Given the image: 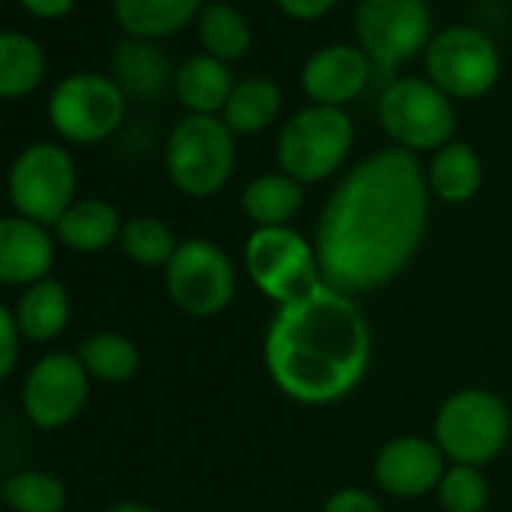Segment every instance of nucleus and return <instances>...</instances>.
Segmentation results:
<instances>
[{"instance_id":"obj_31","label":"nucleus","mask_w":512,"mask_h":512,"mask_svg":"<svg viewBox=\"0 0 512 512\" xmlns=\"http://www.w3.org/2000/svg\"><path fill=\"white\" fill-rule=\"evenodd\" d=\"M19 344H22V332H19L16 314L0 302V383L16 371Z\"/></svg>"},{"instance_id":"obj_35","label":"nucleus","mask_w":512,"mask_h":512,"mask_svg":"<svg viewBox=\"0 0 512 512\" xmlns=\"http://www.w3.org/2000/svg\"><path fill=\"white\" fill-rule=\"evenodd\" d=\"M103 512H157V509L148 503H139V500H118V503L106 506Z\"/></svg>"},{"instance_id":"obj_1","label":"nucleus","mask_w":512,"mask_h":512,"mask_svg":"<svg viewBox=\"0 0 512 512\" xmlns=\"http://www.w3.org/2000/svg\"><path fill=\"white\" fill-rule=\"evenodd\" d=\"M431 190L416 154L380 148L359 160L323 205L314 253L323 284L362 296L395 281L428 229Z\"/></svg>"},{"instance_id":"obj_23","label":"nucleus","mask_w":512,"mask_h":512,"mask_svg":"<svg viewBox=\"0 0 512 512\" xmlns=\"http://www.w3.org/2000/svg\"><path fill=\"white\" fill-rule=\"evenodd\" d=\"M305 205V184L296 178L278 172L256 175L241 196L244 214L253 220V226H290V220Z\"/></svg>"},{"instance_id":"obj_13","label":"nucleus","mask_w":512,"mask_h":512,"mask_svg":"<svg viewBox=\"0 0 512 512\" xmlns=\"http://www.w3.org/2000/svg\"><path fill=\"white\" fill-rule=\"evenodd\" d=\"M85 401L88 371L76 353H49L28 371L22 404L37 428L52 431L70 425L82 413Z\"/></svg>"},{"instance_id":"obj_19","label":"nucleus","mask_w":512,"mask_h":512,"mask_svg":"<svg viewBox=\"0 0 512 512\" xmlns=\"http://www.w3.org/2000/svg\"><path fill=\"white\" fill-rule=\"evenodd\" d=\"M202 7V0H112V16L124 37L157 43L193 25Z\"/></svg>"},{"instance_id":"obj_12","label":"nucleus","mask_w":512,"mask_h":512,"mask_svg":"<svg viewBox=\"0 0 512 512\" xmlns=\"http://www.w3.org/2000/svg\"><path fill=\"white\" fill-rule=\"evenodd\" d=\"M166 290L187 317H217L235 296V269L214 241L187 238L166 266Z\"/></svg>"},{"instance_id":"obj_16","label":"nucleus","mask_w":512,"mask_h":512,"mask_svg":"<svg viewBox=\"0 0 512 512\" xmlns=\"http://www.w3.org/2000/svg\"><path fill=\"white\" fill-rule=\"evenodd\" d=\"M55 266V241L28 217H0V284L34 287Z\"/></svg>"},{"instance_id":"obj_8","label":"nucleus","mask_w":512,"mask_h":512,"mask_svg":"<svg viewBox=\"0 0 512 512\" xmlns=\"http://www.w3.org/2000/svg\"><path fill=\"white\" fill-rule=\"evenodd\" d=\"M244 269L253 287L278 308L323 284L314 244L293 226H256L244 244Z\"/></svg>"},{"instance_id":"obj_7","label":"nucleus","mask_w":512,"mask_h":512,"mask_svg":"<svg viewBox=\"0 0 512 512\" xmlns=\"http://www.w3.org/2000/svg\"><path fill=\"white\" fill-rule=\"evenodd\" d=\"M49 124L73 145H100L115 136L127 115V94L106 73L82 70L61 79L49 94Z\"/></svg>"},{"instance_id":"obj_33","label":"nucleus","mask_w":512,"mask_h":512,"mask_svg":"<svg viewBox=\"0 0 512 512\" xmlns=\"http://www.w3.org/2000/svg\"><path fill=\"white\" fill-rule=\"evenodd\" d=\"M275 4L293 22H320L341 4V0H275Z\"/></svg>"},{"instance_id":"obj_10","label":"nucleus","mask_w":512,"mask_h":512,"mask_svg":"<svg viewBox=\"0 0 512 512\" xmlns=\"http://www.w3.org/2000/svg\"><path fill=\"white\" fill-rule=\"evenodd\" d=\"M425 79L449 100H479L500 79V52L494 40L473 25L437 31L422 55Z\"/></svg>"},{"instance_id":"obj_6","label":"nucleus","mask_w":512,"mask_h":512,"mask_svg":"<svg viewBox=\"0 0 512 512\" xmlns=\"http://www.w3.org/2000/svg\"><path fill=\"white\" fill-rule=\"evenodd\" d=\"M169 181L193 199L220 193L235 169V133L217 115H184L166 139Z\"/></svg>"},{"instance_id":"obj_36","label":"nucleus","mask_w":512,"mask_h":512,"mask_svg":"<svg viewBox=\"0 0 512 512\" xmlns=\"http://www.w3.org/2000/svg\"><path fill=\"white\" fill-rule=\"evenodd\" d=\"M0 500H4V482H0Z\"/></svg>"},{"instance_id":"obj_4","label":"nucleus","mask_w":512,"mask_h":512,"mask_svg":"<svg viewBox=\"0 0 512 512\" xmlns=\"http://www.w3.org/2000/svg\"><path fill=\"white\" fill-rule=\"evenodd\" d=\"M509 407L488 389H458L434 416V443L452 464L482 467L509 443Z\"/></svg>"},{"instance_id":"obj_24","label":"nucleus","mask_w":512,"mask_h":512,"mask_svg":"<svg viewBox=\"0 0 512 512\" xmlns=\"http://www.w3.org/2000/svg\"><path fill=\"white\" fill-rule=\"evenodd\" d=\"M46 79V52L25 31H0V100L31 97Z\"/></svg>"},{"instance_id":"obj_29","label":"nucleus","mask_w":512,"mask_h":512,"mask_svg":"<svg viewBox=\"0 0 512 512\" xmlns=\"http://www.w3.org/2000/svg\"><path fill=\"white\" fill-rule=\"evenodd\" d=\"M4 500L16 512H64L67 488L55 473L25 470L4 482Z\"/></svg>"},{"instance_id":"obj_22","label":"nucleus","mask_w":512,"mask_h":512,"mask_svg":"<svg viewBox=\"0 0 512 512\" xmlns=\"http://www.w3.org/2000/svg\"><path fill=\"white\" fill-rule=\"evenodd\" d=\"M121 217L106 199H76L55 223V235L76 253H100L121 235Z\"/></svg>"},{"instance_id":"obj_28","label":"nucleus","mask_w":512,"mask_h":512,"mask_svg":"<svg viewBox=\"0 0 512 512\" xmlns=\"http://www.w3.org/2000/svg\"><path fill=\"white\" fill-rule=\"evenodd\" d=\"M118 244L136 266H145V269H157V266L166 269L172 253L178 250L175 232L160 217H148V214L124 220Z\"/></svg>"},{"instance_id":"obj_34","label":"nucleus","mask_w":512,"mask_h":512,"mask_svg":"<svg viewBox=\"0 0 512 512\" xmlns=\"http://www.w3.org/2000/svg\"><path fill=\"white\" fill-rule=\"evenodd\" d=\"M19 7L40 22H61L76 10V0H19Z\"/></svg>"},{"instance_id":"obj_9","label":"nucleus","mask_w":512,"mask_h":512,"mask_svg":"<svg viewBox=\"0 0 512 512\" xmlns=\"http://www.w3.org/2000/svg\"><path fill=\"white\" fill-rule=\"evenodd\" d=\"M356 46L377 70H395L425 55L434 37L428 0H356L353 10Z\"/></svg>"},{"instance_id":"obj_5","label":"nucleus","mask_w":512,"mask_h":512,"mask_svg":"<svg viewBox=\"0 0 512 512\" xmlns=\"http://www.w3.org/2000/svg\"><path fill=\"white\" fill-rule=\"evenodd\" d=\"M377 118L392 145L410 154L440 151L455 139L458 127L455 100L425 76L392 79L377 100Z\"/></svg>"},{"instance_id":"obj_3","label":"nucleus","mask_w":512,"mask_h":512,"mask_svg":"<svg viewBox=\"0 0 512 512\" xmlns=\"http://www.w3.org/2000/svg\"><path fill=\"white\" fill-rule=\"evenodd\" d=\"M356 142L353 118L332 106L299 109L278 133L275 157L284 175L299 184H317L332 178L350 157Z\"/></svg>"},{"instance_id":"obj_21","label":"nucleus","mask_w":512,"mask_h":512,"mask_svg":"<svg viewBox=\"0 0 512 512\" xmlns=\"http://www.w3.org/2000/svg\"><path fill=\"white\" fill-rule=\"evenodd\" d=\"M281 109H284V94L275 79L247 76L235 82L220 118L235 136H256L278 121Z\"/></svg>"},{"instance_id":"obj_25","label":"nucleus","mask_w":512,"mask_h":512,"mask_svg":"<svg viewBox=\"0 0 512 512\" xmlns=\"http://www.w3.org/2000/svg\"><path fill=\"white\" fill-rule=\"evenodd\" d=\"M16 323L25 341L46 344L55 341L70 323V296L67 287L55 278H46L28 287L16 308Z\"/></svg>"},{"instance_id":"obj_11","label":"nucleus","mask_w":512,"mask_h":512,"mask_svg":"<svg viewBox=\"0 0 512 512\" xmlns=\"http://www.w3.org/2000/svg\"><path fill=\"white\" fill-rule=\"evenodd\" d=\"M76 160L58 142L28 145L10 166L7 193L19 217L55 226L76 202Z\"/></svg>"},{"instance_id":"obj_26","label":"nucleus","mask_w":512,"mask_h":512,"mask_svg":"<svg viewBox=\"0 0 512 512\" xmlns=\"http://www.w3.org/2000/svg\"><path fill=\"white\" fill-rule=\"evenodd\" d=\"M196 34H199L202 52L223 64H235L247 58L253 46V28L247 16L235 4H226V0H214V4L202 7L196 19Z\"/></svg>"},{"instance_id":"obj_27","label":"nucleus","mask_w":512,"mask_h":512,"mask_svg":"<svg viewBox=\"0 0 512 512\" xmlns=\"http://www.w3.org/2000/svg\"><path fill=\"white\" fill-rule=\"evenodd\" d=\"M76 356L85 365L88 377H97L103 383H127L139 371L136 344L118 332H97L85 338Z\"/></svg>"},{"instance_id":"obj_2","label":"nucleus","mask_w":512,"mask_h":512,"mask_svg":"<svg viewBox=\"0 0 512 512\" xmlns=\"http://www.w3.org/2000/svg\"><path fill=\"white\" fill-rule=\"evenodd\" d=\"M266 371L293 401L323 407L347 398L371 365V326L353 296L314 287L278 308L266 344Z\"/></svg>"},{"instance_id":"obj_20","label":"nucleus","mask_w":512,"mask_h":512,"mask_svg":"<svg viewBox=\"0 0 512 512\" xmlns=\"http://www.w3.org/2000/svg\"><path fill=\"white\" fill-rule=\"evenodd\" d=\"M425 181L434 199L446 205H464L482 187V160L473 145L452 139L449 145L434 151L425 169Z\"/></svg>"},{"instance_id":"obj_15","label":"nucleus","mask_w":512,"mask_h":512,"mask_svg":"<svg viewBox=\"0 0 512 512\" xmlns=\"http://www.w3.org/2000/svg\"><path fill=\"white\" fill-rule=\"evenodd\" d=\"M446 473V458L434 440L425 437H395L380 446L374 458V479L392 497H422L437 491Z\"/></svg>"},{"instance_id":"obj_37","label":"nucleus","mask_w":512,"mask_h":512,"mask_svg":"<svg viewBox=\"0 0 512 512\" xmlns=\"http://www.w3.org/2000/svg\"><path fill=\"white\" fill-rule=\"evenodd\" d=\"M0 7H4V0H0Z\"/></svg>"},{"instance_id":"obj_30","label":"nucleus","mask_w":512,"mask_h":512,"mask_svg":"<svg viewBox=\"0 0 512 512\" xmlns=\"http://www.w3.org/2000/svg\"><path fill=\"white\" fill-rule=\"evenodd\" d=\"M437 497L446 512H482L488 506V482L482 467L449 464L437 485Z\"/></svg>"},{"instance_id":"obj_14","label":"nucleus","mask_w":512,"mask_h":512,"mask_svg":"<svg viewBox=\"0 0 512 512\" xmlns=\"http://www.w3.org/2000/svg\"><path fill=\"white\" fill-rule=\"evenodd\" d=\"M374 64L356 43H332L317 49L302 67V91L314 106L344 109L359 100L371 82Z\"/></svg>"},{"instance_id":"obj_17","label":"nucleus","mask_w":512,"mask_h":512,"mask_svg":"<svg viewBox=\"0 0 512 512\" xmlns=\"http://www.w3.org/2000/svg\"><path fill=\"white\" fill-rule=\"evenodd\" d=\"M109 67H112V79L118 82V88L136 100H154L160 94H166L172 88V79H175V70L166 58V52L151 43V40H121L115 49H112V58H109Z\"/></svg>"},{"instance_id":"obj_32","label":"nucleus","mask_w":512,"mask_h":512,"mask_svg":"<svg viewBox=\"0 0 512 512\" xmlns=\"http://www.w3.org/2000/svg\"><path fill=\"white\" fill-rule=\"evenodd\" d=\"M323 512H383V506H380V500L371 491L347 485V488H338L326 500Z\"/></svg>"},{"instance_id":"obj_18","label":"nucleus","mask_w":512,"mask_h":512,"mask_svg":"<svg viewBox=\"0 0 512 512\" xmlns=\"http://www.w3.org/2000/svg\"><path fill=\"white\" fill-rule=\"evenodd\" d=\"M235 82L238 79L232 76L229 64L199 52V55L184 58L175 67L172 94L187 109V115H217L220 118Z\"/></svg>"}]
</instances>
